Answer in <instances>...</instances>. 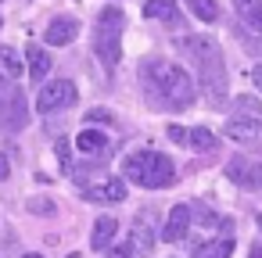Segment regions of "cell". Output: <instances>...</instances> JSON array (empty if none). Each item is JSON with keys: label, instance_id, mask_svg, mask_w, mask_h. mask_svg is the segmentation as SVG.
I'll return each instance as SVG.
<instances>
[{"label": "cell", "instance_id": "2", "mask_svg": "<svg viewBox=\"0 0 262 258\" xmlns=\"http://www.w3.org/2000/svg\"><path fill=\"white\" fill-rule=\"evenodd\" d=\"M180 51H183V58L194 65L205 101H208L212 108H223V104H226V61H223L219 43H215L212 36H183V40H180Z\"/></svg>", "mask_w": 262, "mask_h": 258}, {"label": "cell", "instance_id": "18", "mask_svg": "<svg viewBox=\"0 0 262 258\" xmlns=\"http://www.w3.org/2000/svg\"><path fill=\"white\" fill-rule=\"evenodd\" d=\"M187 8H190V15H194L198 22H205V26H212V22L219 18V4H215V0H187Z\"/></svg>", "mask_w": 262, "mask_h": 258}, {"label": "cell", "instance_id": "7", "mask_svg": "<svg viewBox=\"0 0 262 258\" xmlns=\"http://www.w3.org/2000/svg\"><path fill=\"white\" fill-rule=\"evenodd\" d=\"M226 176L233 179V186L241 190H262V165L251 158H233L226 161Z\"/></svg>", "mask_w": 262, "mask_h": 258}, {"label": "cell", "instance_id": "22", "mask_svg": "<svg viewBox=\"0 0 262 258\" xmlns=\"http://www.w3.org/2000/svg\"><path fill=\"white\" fill-rule=\"evenodd\" d=\"M233 101H237V108H241L244 115H258V111H262V104H258L251 93H241V97H233Z\"/></svg>", "mask_w": 262, "mask_h": 258}, {"label": "cell", "instance_id": "4", "mask_svg": "<svg viewBox=\"0 0 262 258\" xmlns=\"http://www.w3.org/2000/svg\"><path fill=\"white\" fill-rule=\"evenodd\" d=\"M122 29H126V15L122 8H101L94 18V54L101 58L104 68H115L122 58Z\"/></svg>", "mask_w": 262, "mask_h": 258}, {"label": "cell", "instance_id": "19", "mask_svg": "<svg viewBox=\"0 0 262 258\" xmlns=\"http://www.w3.org/2000/svg\"><path fill=\"white\" fill-rule=\"evenodd\" d=\"M144 15L147 18H158V22H169V18H176V0H147Z\"/></svg>", "mask_w": 262, "mask_h": 258}, {"label": "cell", "instance_id": "23", "mask_svg": "<svg viewBox=\"0 0 262 258\" xmlns=\"http://www.w3.org/2000/svg\"><path fill=\"white\" fill-rule=\"evenodd\" d=\"M165 136H169L172 144H187V140H190V129H187V126H176V122H172V126L165 129Z\"/></svg>", "mask_w": 262, "mask_h": 258}, {"label": "cell", "instance_id": "29", "mask_svg": "<svg viewBox=\"0 0 262 258\" xmlns=\"http://www.w3.org/2000/svg\"><path fill=\"white\" fill-rule=\"evenodd\" d=\"M248 258H262V244H251V251H248Z\"/></svg>", "mask_w": 262, "mask_h": 258}, {"label": "cell", "instance_id": "28", "mask_svg": "<svg viewBox=\"0 0 262 258\" xmlns=\"http://www.w3.org/2000/svg\"><path fill=\"white\" fill-rule=\"evenodd\" d=\"M248 76H251V83H255V86H262V65H255Z\"/></svg>", "mask_w": 262, "mask_h": 258}, {"label": "cell", "instance_id": "25", "mask_svg": "<svg viewBox=\"0 0 262 258\" xmlns=\"http://www.w3.org/2000/svg\"><path fill=\"white\" fill-rule=\"evenodd\" d=\"M90 122H112V115H108V111H90V115H86V126H90Z\"/></svg>", "mask_w": 262, "mask_h": 258}, {"label": "cell", "instance_id": "17", "mask_svg": "<svg viewBox=\"0 0 262 258\" xmlns=\"http://www.w3.org/2000/svg\"><path fill=\"white\" fill-rule=\"evenodd\" d=\"M76 147H79L83 154H101V151L108 147V136H104L101 129H94V126H90V129H83V133L76 136Z\"/></svg>", "mask_w": 262, "mask_h": 258}, {"label": "cell", "instance_id": "21", "mask_svg": "<svg viewBox=\"0 0 262 258\" xmlns=\"http://www.w3.org/2000/svg\"><path fill=\"white\" fill-rule=\"evenodd\" d=\"M0 68H4V76H8V79L26 76V68H22V61H18V54H15L11 47H0Z\"/></svg>", "mask_w": 262, "mask_h": 258}, {"label": "cell", "instance_id": "24", "mask_svg": "<svg viewBox=\"0 0 262 258\" xmlns=\"http://www.w3.org/2000/svg\"><path fill=\"white\" fill-rule=\"evenodd\" d=\"M29 208H33V212H43V215H51V212H54V204H51V201H43V197L29 201Z\"/></svg>", "mask_w": 262, "mask_h": 258}, {"label": "cell", "instance_id": "32", "mask_svg": "<svg viewBox=\"0 0 262 258\" xmlns=\"http://www.w3.org/2000/svg\"><path fill=\"white\" fill-rule=\"evenodd\" d=\"M0 26H4V18H0Z\"/></svg>", "mask_w": 262, "mask_h": 258}, {"label": "cell", "instance_id": "20", "mask_svg": "<svg viewBox=\"0 0 262 258\" xmlns=\"http://www.w3.org/2000/svg\"><path fill=\"white\" fill-rule=\"evenodd\" d=\"M187 144H190L194 151H201V154H205V151H215V147H219V136H215L212 129L198 126V129H190V140H187Z\"/></svg>", "mask_w": 262, "mask_h": 258}, {"label": "cell", "instance_id": "13", "mask_svg": "<svg viewBox=\"0 0 262 258\" xmlns=\"http://www.w3.org/2000/svg\"><path fill=\"white\" fill-rule=\"evenodd\" d=\"M233 11H237V22L244 29L262 36V0H233Z\"/></svg>", "mask_w": 262, "mask_h": 258}, {"label": "cell", "instance_id": "14", "mask_svg": "<svg viewBox=\"0 0 262 258\" xmlns=\"http://www.w3.org/2000/svg\"><path fill=\"white\" fill-rule=\"evenodd\" d=\"M51 68H54L51 54H47L43 47L29 43V51H26V76H33V79H47V72H51Z\"/></svg>", "mask_w": 262, "mask_h": 258}, {"label": "cell", "instance_id": "27", "mask_svg": "<svg viewBox=\"0 0 262 258\" xmlns=\"http://www.w3.org/2000/svg\"><path fill=\"white\" fill-rule=\"evenodd\" d=\"M8 176H11V165H8V158H4V154H0V183H4Z\"/></svg>", "mask_w": 262, "mask_h": 258}, {"label": "cell", "instance_id": "26", "mask_svg": "<svg viewBox=\"0 0 262 258\" xmlns=\"http://www.w3.org/2000/svg\"><path fill=\"white\" fill-rule=\"evenodd\" d=\"M108 258H137L129 247H115V251H108Z\"/></svg>", "mask_w": 262, "mask_h": 258}, {"label": "cell", "instance_id": "31", "mask_svg": "<svg viewBox=\"0 0 262 258\" xmlns=\"http://www.w3.org/2000/svg\"><path fill=\"white\" fill-rule=\"evenodd\" d=\"M22 258H43V254H22Z\"/></svg>", "mask_w": 262, "mask_h": 258}, {"label": "cell", "instance_id": "11", "mask_svg": "<svg viewBox=\"0 0 262 258\" xmlns=\"http://www.w3.org/2000/svg\"><path fill=\"white\" fill-rule=\"evenodd\" d=\"M76 36H79V22H76L72 15H61V18H54V22L47 26V33H43V40H47L51 47L76 43Z\"/></svg>", "mask_w": 262, "mask_h": 258}, {"label": "cell", "instance_id": "8", "mask_svg": "<svg viewBox=\"0 0 262 258\" xmlns=\"http://www.w3.org/2000/svg\"><path fill=\"white\" fill-rule=\"evenodd\" d=\"M226 136L233 144H244V147H262V122L251 115H233L226 122Z\"/></svg>", "mask_w": 262, "mask_h": 258}, {"label": "cell", "instance_id": "1", "mask_svg": "<svg viewBox=\"0 0 262 258\" xmlns=\"http://www.w3.org/2000/svg\"><path fill=\"white\" fill-rule=\"evenodd\" d=\"M140 86L155 111H190L194 108V83L183 72V65H176L169 58H144Z\"/></svg>", "mask_w": 262, "mask_h": 258}, {"label": "cell", "instance_id": "30", "mask_svg": "<svg viewBox=\"0 0 262 258\" xmlns=\"http://www.w3.org/2000/svg\"><path fill=\"white\" fill-rule=\"evenodd\" d=\"M255 226H258V233H262V215H258V219H255Z\"/></svg>", "mask_w": 262, "mask_h": 258}, {"label": "cell", "instance_id": "16", "mask_svg": "<svg viewBox=\"0 0 262 258\" xmlns=\"http://www.w3.org/2000/svg\"><path fill=\"white\" fill-rule=\"evenodd\" d=\"M230 254H233V240L230 237H215V240L198 244L190 258H230Z\"/></svg>", "mask_w": 262, "mask_h": 258}, {"label": "cell", "instance_id": "9", "mask_svg": "<svg viewBox=\"0 0 262 258\" xmlns=\"http://www.w3.org/2000/svg\"><path fill=\"white\" fill-rule=\"evenodd\" d=\"M190 222H194L190 208H187V204H176V208L165 215L162 240H165V244H183V240H187V233H190Z\"/></svg>", "mask_w": 262, "mask_h": 258}, {"label": "cell", "instance_id": "12", "mask_svg": "<svg viewBox=\"0 0 262 258\" xmlns=\"http://www.w3.org/2000/svg\"><path fill=\"white\" fill-rule=\"evenodd\" d=\"M126 247H129L133 254H151V251H155V229H151V222H147L144 215H137V219H133Z\"/></svg>", "mask_w": 262, "mask_h": 258}, {"label": "cell", "instance_id": "3", "mask_svg": "<svg viewBox=\"0 0 262 258\" xmlns=\"http://www.w3.org/2000/svg\"><path fill=\"white\" fill-rule=\"evenodd\" d=\"M122 172H126L129 183L147 186V190H165L176 179V165L162 151H137V154H129L126 165H122Z\"/></svg>", "mask_w": 262, "mask_h": 258}, {"label": "cell", "instance_id": "15", "mask_svg": "<svg viewBox=\"0 0 262 258\" xmlns=\"http://www.w3.org/2000/svg\"><path fill=\"white\" fill-rule=\"evenodd\" d=\"M119 233V222L112 219V215H101L97 222H94V233H90V247L94 251H104L108 244H112V237Z\"/></svg>", "mask_w": 262, "mask_h": 258}, {"label": "cell", "instance_id": "10", "mask_svg": "<svg viewBox=\"0 0 262 258\" xmlns=\"http://www.w3.org/2000/svg\"><path fill=\"white\" fill-rule=\"evenodd\" d=\"M79 194H83L86 201L115 204V201H126V183H122V179H101V183H86Z\"/></svg>", "mask_w": 262, "mask_h": 258}, {"label": "cell", "instance_id": "5", "mask_svg": "<svg viewBox=\"0 0 262 258\" xmlns=\"http://www.w3.org/2000/svg\"><path fill=\"white\" fill-rule=\"evenodd\" d=\"M29 122V101L15 79L0 76V133H18Z\"/></svg>", "mask_w": 262, "mask_h": 258}, {"label": "cell", "instance_id": "6", "mask_svg": "<svg viewBox=\"0 0 262 258\" xmlns=\"http://www.w3.org/2000/svg\"><path fill=\"white\" fill-rule=\"evenodd\" d=\"M76 97H79V90H76L72 79H54V83H47V86L40 90V97H36V111L51 115V111H58V108H72Z\"/></svg>", "mask_w": 262, "mask_h": 258}]
</instances>
